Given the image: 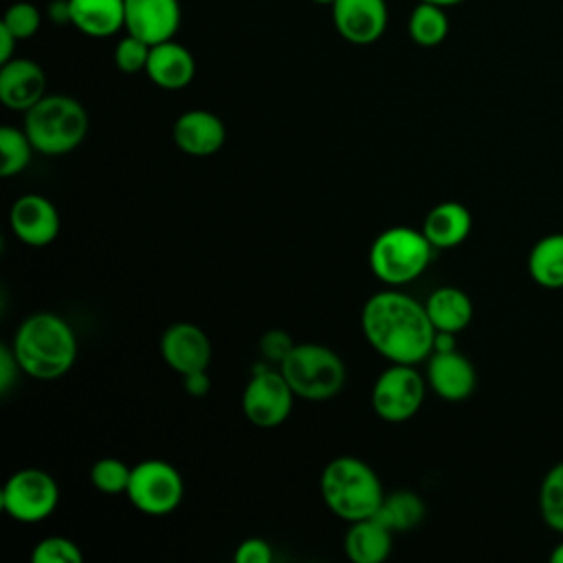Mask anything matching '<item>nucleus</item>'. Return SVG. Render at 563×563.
<instances>
[{
    "label": "nucleus",
    "mask_w": 563,
    "mask_h": 563,
    "mask_svg": "<svg viewBox=\"0 0 563 563\" xmlns=\"http://www.w3.org/2000/svg\"><path fill=\"white\" fill-rule=\"evenodd\" d=\"M18 42H20V40H18L7 26L0 24V64L9 62V59L13 57Z\"/></svg>",
    "instance_id": "obj_36"
},
{
    "label": "nucleus",
    "mask_w": 563,
    "mask_h": 563,
    "mask_svg": "<svg viewBox=\"0 0 563 563\" xmlns=\"http://www.w3.org/2000/svg\"><path fill=\"white\" fill-rule=\"evenodd\" d=\"M125 495L139 512L150 517H165L180 506L185 482L176 466L165 460L150 457L132 466Z\"/></svg>",
    "instance_id": "obj_7"
},
{
    "label": "nucleus",
    "mask_w": 563,
    "mask_h": 563,
    "mask_svg": "<svg viewBox=\"0 0 563 563\" xmlns=\"http://www.w3.org/2000/svg\"><path fill=\"white\" fill-rule=\"evenodd\" d=\"M365 341L389 363L416 365L433 352L435 328L424 303L396 288L374 292L361 310Z\"/></svg>",
    "instance_id": "obj_1"
},
{
    "label": "nucleus",
    "mask_w": 563,
    "mask_h": 563,
    "mask_svg": "<svg viewBox=\"0 0 563 563\" xmlns=\"http://www.w3.org/2000/svg\"><path fill=\"white\" fill-rule=\"evenodd\" d=\"M376 517L391 530V532H407L413 530L424 519V501L418 493L409 488L385 493V499L376 512Z\"/></svg>",
    "instance_id": "obj_24"
},
{
    "label": "nucleus",
    "mask_w": 563,
    "mask_h": 563,
    "mask_svg": "<svg viewBox=\"0 0 563 563\" xmlns=\"http://www.w3.org/2000/svg\"><path fill=\"white\" fill-rule=\"evenodd\" d=\"M319 490L328 510L347 523L374 517L385 499L376 471L354 455L330 460L321 473Z\"/></svg>",
    "instance_id": "obj_3"
},
{
    "label": "nucleus",
    "mask_w": 563,
    "mask_h": 563,
    "mask_svg": "<svg viewBox=\"0 0 563 563\" xmlns=\"http://www.w3.org/2000/svg\"><path fill=\"white\" fill-rule=\"evenodd\" d=\"M312 2H317V4H330V7H332L334 0H312Z\"/></svg>",
    "instance_id": "obj_41"
},
{
    "label": "nucleus",
    "mask_w": 563,
    "mask_h": 563,
    "mask_svg": "<svg viewBox=\"0 0 563 563\" xmlns=\"http://www.w3.org/2000/svg\"><path fill=\"white\" fill-rule=\"evenodd\" d=\"M451 350H457V347H455V334H453V332L435 330V336H433V352H451Z\"/></svg>",
    "instance_id": "obj_38"
},
{
    "label": "nucleus",
    "mask_w": 563,
    "mask_h": 563,
    "mask_svg": "<svg viewBox=\"0 0 563 563\" xmlns=\"http://www.w3.org/2000/svg\"><path fill=\"white\" fill-rule=\"evenodd\" d=\"M13 235L29 246H46L59 233L57 207L42 194H24L9 209Z\"/></svg>",
    "instance_id": "obj_13"
},
{
    "label": "nucleus",
    "mask_w": 563,
    "mask_h": 563,
    "mask_svg": "<svg viewBox=\"0 0 563 563\" xmlns=\"http://www.w3.org/2000/svg\"><path fill=\"white\" fill-rule=\"evenodd\" d=\"M427 387V378L413 365L391 363L372 387V409L385 422H407L420 411Z\"/></svg>",
    "instance_id": "obj_9"
},
{
    "label": "nucleus",
    "mask_w": 563,
    "mask_h": 563,
    "mask_svg": "<svg viewBox=\"0 0 563 563\" xmlns=\"http://www.w3.org/2000/svg\"><path fill=\"white\" fill-rule=\"evenodd\" d=\"M407 31H409V37L413 40V44H418L422 48L440 46L449 35V15H446L444 7L420 0L409 15Z\"/></svg>",
    "instance_id": "obj_25"
},
{
    "label": "nucleus",
    "mask_w": 563,
    "mask_h": 563,
    "mask_svg": "<svg viewBox=\"0 0 563 563\" xmlns=\"http://www.w3.org/2000/svg\"><path fill=\"white\" fill-rule=\"evenodd\" d=\"M539 510L545 526L563 534V460L556 462L541 482Z\"/></svg>",
    "instance_id": "obj_27"
},
{
    "label": "nucleus",
    "mask_w": 563,
    "mask_h": 563,
    "mask_svg": "<svg viewBox=\"0 0 563 563\" xmlns=\"http://www.w3.org/2000/svg\"><path fill=\"white\" fill-rule=\"evenodd\" d=\"M11 350L26 376L55 380L75 365L77 336L64 317L55 312H33L18 325Z\"/></svg>",
    "instance_id": "obj_2"
},
{
    "label": "nucleus",
    "mask_w": 563,
    "mask_h": 563,
    "mask_svg": "<svg viewBox=\"0 0 563 563\" xmlns=\"http://www.w3.org/2000/svg\"><path fill=\"white\" fill-rule=\"evenodd\" d=\"M46 95V75L29 57H11L0 64V101L15 112H26Z\"/></svg>",
    "instance_id": "obj_15"
},
{
    "label": "nucleus",
    "mask_w": 563,
    "mask_h": 563,
    "mask_svg": "<svg viewBox=\"0 0 563 563\" xmlns=\"http://www.w3.org/2000/svg\"><path fill=\"white\" fill-rule=\"evenodd\" d=\"M427 314L435 330L457 334L473 319V301L457 286H440L424 301Z\"/></svg>",
    "instance_id": "obj_22"
},
{
    "label": "nucleus",
    "mask_w": 563,
    "mask_h": 563,
    "mask_svg": "<svg viewBox=\"0 0 563 563\" xmlns=\"http://www.w3.org/2000/svg\"><path fill=\"white\" fill-rule=\"evenodd\" d=\"M279 369L295 396L303 400H328L345 385V365L341 356L321 343H295Z\"/></svg>",
    "instance_id": "obj_6"
},
{
    "label": "nucleus",
    "mask_w": 563,
    "mask_h": 563,
    "mask_svg": "<svg viewBox=\"0 0 563 563\" xmlns=\"http://www.w3.org/2000/svg\"><path fill=\"white\" fill-rule=\"evenodd\" d=\"M150 81L163 90H180L196 77L194 53L176 40L154 44L145 66Z\"/></svg>",
    "instance_id": "obj_18"
},
{
    "label": "nucleus",
    "mask_w": 563,
    "mask_h": 563,
    "mask_svg": "<svg viewBox=\"0 0 563 563\" xmlns=\"http://www.w3.org/2000/svg\"><path fill=\"white\" fill-rule=\"evenodd\" d=\"M180 20V0H125V33L152 46L174 40Z\"/></svg>",
    "instance_id": "obj_12"
},
{
    "label": "nucleus",
    "mask_w": 563,
    "mask_h": 563,
    "mask_svg": "<svg viewBox=\"0 0 563 563\" xmlns=\"http://www.w3.org/2000/svg\"><path fill=\"white\" fill-rule=\"evenodd\" d=\"M391 541L394 532L374 515L350 523L343 537V550L352 563H380L389 556Z\"/></svg>",
    "instance_id": "obj_19"
},
{
    "label": "nucleus",
    "mask_w": 563,
    "mask_h": 563,
    "mask_svg": "<svg viewBox=\"0 0 563 563\" xmlns=\"http://www.w3.org/2000/svg\"><path fill=\"white\" fill-rule=\"evenodd\" d=\"M18 372H22V369H20V363H18L13 350L2 345L0 347V391L2 394H7L13 387Z\"/></svg>",
    "instance_id": "obj_34"
},
{
    "label": "nucleus",
    "mask_w": 563,
    "mask_h": 563,
    "mask_svg": "<svg viewBox=\"0 0 563 563\" xmlns=\"http://www.w3.org/2000/svg\"><path fill=\"white\" fill-rule=\"evenodd\" d=\"M427 385L444 400L457 402L468 398L475 391L477 374L473 363L460 354L451 352H431L427 358Z\"/></svg>",
    "instance_id": "obj_16"
},
{
    "label": "nucleus",
    "mask_w": 563,
    "mask_h": 563,
    "mask_svg": "<svg viewBox=\"0 0 563 563\" xmlns=\"http://www.w3.org/2000/svg\"><path fill=\"white\" fill-rule=\"evenodd\" d=\"M332 22L345 42L356 46L374 44L389 24L387 0H334Z\"/></svg>",
    "instance_id": "obj_11"
},
{
    "label": "nucleus",
    "mask_w": 563,
    "mask_h": 563,
    "mask_svg": "<svg viewBox=\"0 0 563 563\" xmlns=\"http://www.w3.org/2000/svg\"><path fill=\"white\" fill-rule=\"evenodd\" d=\"M150 51H152V44L143 42L141 37H136L132 33H125L114 46V55H112L114 66L125 75H136L141 70L145 73Z\"/></svg>",
    "instance_id": "obj_30"
},
{
    "label": "nucleus",
    "mask_w": 563,
    "mask_h": 563,
    "mask_svg": "<svg viewBox=\"0 0 563 563\" xmlns=\"http://www.w3.org/2000/svg\"><path fill=\"white\" fill-rule=\"evenodd\" d=\"M433 251L422 229L389 227L369 246V268L383 284L398 288L427 271Z\"/></svg>",
    "instance_id": "obj_5"
},
{
    "label": "nucleus",
    "mask_w": 563,
    "mask_h": 563,
    "mask_svg": "<svg viewBox=\"0 0 563 563\" xmlns=\"http://www.w3.org/2000/svg\"><path fill=\"white\" fill-rule=\"evenodd\" d=\"M59 504V486L55 477L42 468H20L4 482L0 490L2 510L22 523L44 521Z\"/></svg>",
    "instance_id": "obj_8"
},
{
    "label": "nucleus",
    "mask_w": 563,
    "mask_h": 563,
    "mask_svg": "<svg viewBox=\"0 0 563 563\" xmlns=\"http://www.w3.org/2000/svg\"><path fill=\"white\" fill-rule=\"evenodd\" d=\"M132 466L119 457H99L90 466V482L103 495H121L128 490Z\"/></svg>",
    "instance_id": "obj_28"
},
{
    "label": "nucleus",
    "mask_w": 563,
    "mask_h": 563,
    "mask_svg": "<svg viewBox=\"0 0 563 563\" xmlns=\"http://www.w3.org/2000/svg\"><path fill=\"white\" fill-rule=\"evenodd\" d=\"M550 561L552 563H563V541L556 543V548L550 552Z\"/></svg>",
    "instance_id": "obj_39"
},
{
    "label": "nucleus",
    "mask_w": 563,
    "mask_h": 563,
    "mask_svg": "<svg viewBox=\"0 0 563 563\" xmlns=\"http://www.w3.org/2000/svg\"><path fill=\"white\" fill-rule=\"evenodd\" d=\"M48 18L57 24H70V7L68 0H53L48 4Z\"/></svg>",
    "instance_id": "obj_37"
},
{
    "label": "nucleus",
    "mask_w": 563,
    "mask_h": 563,
    "mask_svg": "<svg viewBox=\"0 0 563 563\" xmlns=\"http://www.w3.org/2000/svg\"><path fill=\"white\" fill-rule=\"evenodd\" d=\"M0 24L7 26L18 40H29L40 31L42 13L33 2L20 0V2H13L7 7Z\"/></svg>",
    "instance_id": "obj_31"
},
{
    "label": "nucleus",
    "mask_w": 563,
    "mask_h": 563,
    "mask_svg": "<svg viewBox=\"0 0 563 563\" xmlns=\"http://www.w3.org/2000/svg\"><path fill=\"white\" fill-rule=\"evenodd\" d=\"M183 385H185V391L194 398H200L209 391L211 387V378L207 374V369H200V372H191V374H185L183 376Z\"/></svg>",
    "instance_id": "obj_35"
},
{
    "label": "nucleus",
    "mask_w": 563,
    "mask_h": 563,
    "mask_svg": "<svg viewBox=\"0 0 563 563\" xmlns=\"http://www.w3.org/2000/svg\"><path fill=\"white\" fill-rule=\"evenodd\" d=\"M172 136L178 150L189 156H211L227 141V128L211 110L194 108L183 112L172 128Z\"/></svg>",
    "instance_id": "obj_17"
},
{
    "label": "nucleus",
    "mask_w": 563,
    "mask_h": 563,
    "mask_svg": "<svg viewBox=\"0 0 563 563\" xmlns=\"http://www.w3.org/2000/svg\"><path fill=\"white\" fill-rule=\"evenodd\" d=\"M33 563H81L84 554L79 545L68 537H44L31 552Z\"/></svg>",
    "instance_id": "obj_29"
},
{
    "label": "nucleus",
    "mask_w": 563,
    "mask_h": 563,
    "mask_svg": "<svg viewBox=\"0 0 563 563\" xmlns=\"http://www.w3.org/2000/svg\"><path fill=\"white\" fill-rule=\"evenodd\" d=\"M292 400L295 391L282 369L257 365L242 391V411L253 427L275 429L288 420Z\"/></svg>",
    "instance_id": "obj_10"
},
{
    "label": "nucleus",
    "mask_w": 563,
    "mask_h": 563,
    "mask_svg": "<svg viewBox=\"0 0 563 563\" xmlns=\"http://www.w3.org/2000/svg\"><path fill=\"white\" fill-rule=\"evenodd\" d=\"M424 2H433V4H440V7H453V4H460V2H464V0H424Z\"/></svg>",
    "instance_id": "obj_40"
},
{
    "label": "nucleus",
    "mask_w": 563,
    "mask_h": 563,
    "mask_svg": "<svg viewBox=\"0 0 563 563\" xmlns=\"http://www.w3.org/2000/svg\"><path fill=\"white\" fill-rule=\"evenodd\" d=\"M70 24L88 37H110L125 29V0H68Z\"/></svg>",
    "instance_id": "obj_20"
},
{
    "label": "nucleus",
    "mask_w": 563,
    "mask_h": 563,
    "mask_svg": "<svg viewBox=\"0 0 563 563\" xmlns=\"http://www.w3.org/2000/svg\"><path fill=\"white\" fill-rule=\"evenodd\" d=\"M532 282L548 290L563 288V231L537 240L528 253Z\"/></svg>",
    "instance_id": "obj_23"
},
{
    "label": "nucleus",
    "mask_w": 563,
    "mask_h": 563,
    "mask_svg": "<svg viewBox=\"0 0 563 563\" xmlns=\"http://www.w3.org/2000/svg\"><path fill=\"white\" fill-rule=\"evenodd\" d=\"M233 559H235V563H271L273 550H271L268 541H264L260 537H249L235 548Z\"/></svg>",
    "instance_id": "obj_33"
},
{
    "label": "nucleus",
    "mask_w": 563,
    "mask_h": 563,
    "mask_svg": "<svg viewBox=\"0 0 563 563\" xmlns=\"http://www.w3.org/2000/svg\"><path fill=\"white\" fill-rule=\"evenodd\" d=\"M24 132L35 152L46 156L68 154L88 134V112L70 95H44L24 112Z\"/></svg>",
    "instance_id": "obj_4"
},
{
    "label": "nucleus",
    "mask_w": 563,
    "mask_h": 563,
    "mask_svg": "<svg viewBox=\"0 0 563 563\" xmlns=\"http://www.w3.org/2000/svg\"><path fill=\"white\" fill-rule=\"evenodd\" d=\"M33 143L24 128L2 125L0 128V174L4 178H11L20 172H24L33 156Z\"/></svg>",
    "instance_id": "obj_26"
},
{
    "label": "nucleus",
    "mask_w": 563,
    "mask_h": 563,
    "mask_svg": "<svg viewBox=\"0 0 563 563\" xmlns=\"http://www.w3.org/2000/svg\"><path fill=\"white\" fill-rule=\"evenodd\" d=\"M292 347L295 343L284 330H268L260 339V350L271 363H282Z\"/></svg>",
    "instance_id": "obj_32"
},
{
    "label": "nucleus",
    "mask_w": 563,
    "mask_h": 563,
    "mask_svg": "<svg viewBox=\"0 0 563 563\" xmlns=\"http://www.w3.org/2000/svg\"><path fill=\"white\" fill-rule=\"evenodd\" d=\"M163 361L180 376L207 369L211 363V341L202 328L180 321L161 336Z\"/></svg>",
    "instance_id": "obj_14"
},
{
    "label": "nucleus",
    "mask_w": 563,
    "mask_h": 563,
    "mask_svg": "<svg viewBox=\"0 0 563 563\" xmlns=\"http://www.w3.org/2000/svg\"><path fill=\"white\" fill-rule=\"evenodd\" d=\"M473 227L471 211L455 200L435 205L422 222V233L433 244V249H453L460 246Z\"/></svg>",
    "instance_id": "obj_21"
}]
</instances>
